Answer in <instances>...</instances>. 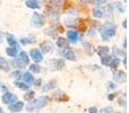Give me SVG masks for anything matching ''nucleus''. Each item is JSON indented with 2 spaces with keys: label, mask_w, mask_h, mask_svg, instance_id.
Returning <instances> with one entry per match:
<instances>
[{
  "label": "nucleus",
  "mask_w": 129,
  "mask_h": 113,
  "mask_svg": "<svg viewBox=\"0 0 129 113\" xmlns=\"http://www.w3.org/2000/svg\"><path fill=\"white\" fill-rule=\"evenodd\" d=\"M100 33H101V37H102L103 40L109 41L110 39L113 37L114 34H116V25L111 24V23H108V24L103 25Z\"/></svg>",
  "instance_id": "nucleus-1"
},
{
  "label": "nucleus",
  "mask_w": 129,
  "mask_h": 113,
  "mask_svg": "<svg viewBox=\"0 0 129 113\" xmlns=\"http://www.w3.org/2000/svg\"><path fill=\"white\" fill-rule=\"evenodd\" d=\"M48 101H49L48 96H41V97H39L38 100H34L33 102H31L28 105H27L26 111L27 112H33L34 110L42 109V107H44L45 105L48 104Z\"/></svg>",
  "instance_id": "nucleus-2"
},
{
  "label": "nucleus",
  "mask_w": 129,
  "mask_h": 113,
  "mask_svg": "<svg viewBox=\"0 0 129 113\" xmlns=\"http://www.w3.org/2000/svg\"><path fill=\"white\" fill-rule=\"evenodd\" d=\"M31 24H32V26L36 27V28L42 27L43 25H44V19H43V16L40 15V14H38V13H34L33 16H32V18H31Z\"/></svg>",
  "instance_id": "nucleus-3"
},
{
  "label": "nucleus",
  "mask_w": 129,
  "mask_h": 113,
  "mask_svg": "<svg viewBox=\"0 0 129 113\" xmlns=\"http://www.w3.org/2000/svg\"><path fill=\"white\" fill-rule=\"evenodd\" d=\"M1 100L5 104L9 105V104H14L15 102H17V96L13 93H8V92H7V93H5L4 95H2Z\"/></svg>",
  "instance_id": "nucleus-4"
},
{
  "label": "nucleus",
  "mask_w": 129,
  "mask_h": 113,
  "mask_svg": "<svg viewBox=\"0 0 129 113\" xmlns=\"http://www.w3.org/2000/svg\"><path fill=\"white\" fill-rule=\"evenodd\" d=\"M29 54H31V58L34 60L35 62H41L43 60V54H42V52L40 51V50H38V49H33V50H31V52H29Z\"/></svg>",
  "instance_id": "nucleus-5"
},
{
  "label": "nucleus",
  "mask_w": 129,
  "mask_h": 113,
  "mask_svg": "<svg viewBox=\"0 0 129 113\" xmlns=\"http://www.w3.org/2000/svg\"><path fill=\"white\" fill-rule=\"evenodd\" d=\"M113 78L117 83L123 84V83H126V80H127V75H126L125 71H117V72L114 73Z\"/></svg>",
  "instance_id": "nucleus-6"
},
{
  "label": "nucleus",
  "mask_w": 129,
  "mask_h": 113,
  "mask_svg": "<svg viewBox=\"0 0 129 113\" xmlns=\"http://www.w3.org/2000/svg\"><path fill=\"white\" fill-rule=\"evenodd\" d=\"M61 53H62V56L64 57V59L70 60V61H75V60H76L75 52H74L71 49H68V48H66V49H63L62 51H61Z\"/></svg>",
  "instance_id": "nucleus-7"
},
{
  "label": "nucleus",
  "mask_w": 129,
  "mask_h": 113,
  "mask_svg": "<svg viewBox=\"0 0 129 113\" xmlns=\"http://www.w3.org/2000/svg\"><path fill=\"white\" fill-rule=\"evenodd\" d=\"M64 67V61L62 59H54L51 61L52 70H61Z\"/></svg>",
  "instance_id": "nucleus-8"
},
{
  "label": "nucleus",
  "mask_w": 129,
  "mask_h": 113,
  "mask_svg": "<svg viewBox=\"0 0 129 113\" xmlns=\"http://www.w3.org/2000/svg\"><path fill=\"white\" fill-rule=\"evenodd\" d=\"M40 48L44 53H49V52H51L52 50H53V45H52V43L50 42V41H45V42L41 43Z\"/></svg>",
  "instance_id": "nucleus-9"
},
{
  "label": "nucleus",
  "mask_w": 129,
  "mask_h": 113,
  "mask_svg": "<svg viewBox=\"0 0 129 113\" xmlns=\"http://www.w3.org/2000/svg\"><path fill=\"white\" fill-rule=\"evenodd\" d=\"M23 109H24V103L23 102H15L14 104L9 105V110L11 112H19Z\"/></svg>",
  "instance_id": "nucleus-10"
},
{
  "label": "nucleus",
  "mask_w": 129,
  "mask_h": 113,
  "mask_svg": "<svg viewBox=\"0 0 129 113\" xmlns=\"http://www.w3.org/2000/svg\"><path fill=\"white\" fill-rule=\"evenodd\" d=\"M67 39H68V41H70V42L76 43L78 40V33L76 31H68L67 32Z\"/></svg>",
  "instance_id": "nucleus-11"
},
{
  "label": "nucleus",
  "mask_w": 129,
  "mask_h": 113,
  "mask_svg": "<svg viewBox=\"0 0 129 113\" xmlns=\"http://www.w3.org/2000/svg\"><path fill=\"white\" fill-rule=\"evenodd\" d=\"M6 39H7V42H8L9 45H10V48H16V49H18V43H17V41H16V39L14 37V35L7 34Z\"/></svg>",
  "instance_id": "nucleus-12"
},
{
  "label": "nucleus",
  "mask_w": 129,
  "mask_h": 113,
  "mask_svg": "<svg viewBox=\"0 0 129 113\" xmlns=\"http://www.w3.org/2000/svg\"><path fill=\"white\" fill-rule=\"evenodd\" d=\"M0 70L6 71V72H8V71L10 70V66H9V63L6 61V59L2 58V57H0Z\"/></svg>",
  "instance_id": "nucleus-13"
},
{
  "label": "nucleus",
  "mask_w": 129,
  "mask_h": 113,
  "mask_svg": "<svg viewBox=\"0 0 129 113\" xmlns=\"http://www.w3.org/2000/svg\"><path fill=\"white\" fill-rule=\"evenodd\" d=\"M23 80H24L25 84H27V85L33 84L34 83V76L32 75L29 71H27V72H25L24 75H23Z\"/></svg>",
  "instance_id": "nucleus-14"
},
{
  "label": "nucleus",
  "mask_w": 129,
  "mask_h": 113,
  "mask_svg": "<svg viewBox=\"0 0 129 113\" xmlns=\"http://www.w3.org/2000/svg\"><path fill=\"white\" fill-rule=\"evenodd\" d=\"M25 4H26V6L28 7V8H33V9H38V8H40V6H41V2L35 1V0H27Z\"/></svg>",
  "instance_id": "nucleus-15"
},
{
  "label": "nucleus",
  "mask_w": 129,
  "mask_h": 113,
  "mask_svg": "<svg viewBox=\"0 0 129 113\" xmlns=\"http://www.w3.org/2000/svg\"><path fill=\"white\" fill-rule=\"evenodd\" d=\"M18 59L20 60V61L23 62V63L26 66V64H28V62H29V58L28 56H27V53L26 52H24V51H22L19 53V56H18Z\"/></svg>",
  "instance_id": "nucleus-16"
},
{
  "label": "nucleus",
  "mask_w": 129,
  "mask_h": 113,
  "mask_svg": "<svg viewBox=\"0 0 129 113\" xmlns=\"http://www.w3.org/2000/svg\"><path fill=\"white\" fill-rule=\"evenodd\" d=\"M93 16L96 18L104 17V10H103L102 8H94L93 9Z\"/></svg>",
  "instance_id": "nucleus-17"
},
{
  "label": "nucleus",
  "mask_w": 129,
  "mask_h": 113,
  "mask_svg": "<svg viewBox=\"0 0 129 113\" xmlns=\"http://www.w3.org/2000/svg\"><path fill=\"white\" fill-rule=\"evenodd\" d=\"M112 58L113 57H111V56H104V57H101V63L103 64V66H110V63H111V61H112Z\"/></svg>",
  "instance_id": "nucleus-18"
},
{
  "label": "nucleus",
  "mask_w": 129,
  "mask_h": 113,
  "mask_svg": "<svg viewBox=\"0 0 129 113\" xmlns=\"http://www.w3.org/2000/svg\"><path fill=\"white\" fill-rule=\"evenodd\" d=\"M110 49L108 47H99L98 48V53L100 54L101 57H104V56H108V53H109Z\"/></svg>",
  "instance_id": "nucleus-19"
},
{
  "label": "nucleus",
  "mask_w": 129,
  "mask_h": 113,
  "mask_svg": "<svg viewBox=\"0 0 129 113\" xmlns=\"http://www.w3.org/2000/svg\"><path fill=\"white\" fill-rule=\"evenodd\" d=\"M17 52H18V49H16V48H8V49H6V53L11 58H15L17 56Z\"/></svg>",
  "instance_id": "nucleus-20"
},
{
  "label": "nucleus",
  "mask_w": 129,
  "mask_h": 113,
  "mask_svg": "<svg viewBox=\"0 0 129 113\" xmlns=\"http://www.w3.org/2000/svg\"><path fill=\"white\" fill-rule=\"evenodd\" d=\"M67 44H68V42L66 41V39H63V37L57 39V45H58L59 48H63V49H66Z\"/></svg>",
  "instance_id": "nucleus-21"
},
{
  "label": "nucleus",
  "mask_w": 129,
  "mask_h": 113,
  "mask_svg": "<svg viewBox=\"0 0 129 113\" xmlns=\"http://www.w3.org/2000/svg\"><path fill=\"white\" fill-rule=\"evenodd\" d=\"M29 71H31V73H32V72L39 73V72H41V67L39 66V64H36V63L29 64Z\"/></svg>",
  "instance_id": "nucleus-22"
},
{
  "label": "nucleus",
  "mask_w": 129,
  "mask_h": 113,
  "mask_svg": "<svg viewBox=\"0 0 129 113\" xmlns=\"http://www.w3.org/2000/svg\"><path fill=\"white\" fill-rule=\"evenodd\" d=\"M11 64H13L14 67H16V68H20V69L25 68V64L23 63V62L20 61L19 59H14L13 62H11Z\"/></svg>",
  "instance_id": "nucleus-23"
},
{
  "label": "nucleus",
  "mask_w": 129,
  "mask_h": 113,
  "mask_svg": "<svg viewBox=\"0 0 129 113\" xmlns=\"http://www.w3.org/2000/svg\"><path fill=\"white\" fill-rule=\"evenodd\" d=\"M119 63H120V59L113 57V58H112V61H111V63H110L109 67H111V69H113V70H114L116 68H118V64Z\"/></svg>",
  "instance_id": "nucleus-24"
},
{
  "label": "nucleus",
  "mask_w": 129,
  "mask_h": 113,
  "mask_svg": "<svg viewBox=\"0 0 129 113\" xmlns=\"http://www.w3.org/2000/svg\"><path fill=\"white\" fill-rule=\"evenodd\" d=\"M53 85H56V80H51V82H49L47 85H44V87L42 88V91L43 92H48V91H50V89H52L53 88Z\"/></svg>",
  "instance_id": "nucleus-25"
},
{
  "label": "nucleus",
  "mask_w": 129,
  "mask_h": 113,
  "mask_svg": "<svg viewBox=\"0 0 129 113\" xmlns=\"http://www.w3.org/2000/svg\"><path fill=\"white\" fill-rule=\"evenodd\" d=\"M15 85H16V86H17V87H18V88L23 89V91H28V89H29V85L25 84V83L16 82V83H15Z\"/></svg>",
  "instance_id": "nucleus-26"
},
{
  "label": "nucleus",
  "mask_w": 129,
  "mask_h": 113,
  "mask_svg": "<svg viewBox=\"0 0 129 113\" xmlns=\"http://www.w3.org/2000/svg\"><path fill=\"white\" fill-rule=\"evenodd\" d=\"M34 95H35V93H34L33 91H29L28 93H26V94L24 95V100H25V101H31V100H33Z\"/></svg>",
  "instance_id": "nucleus-27"
},
{
  "label": "nucleus",
  "mask_w": 129,
  "mask_h": 113,
  "mask_svg": "<svg viewBox=\"0 0 129 113\" xmlns=\"http://www.w3.org/2000/svg\"><path fill=\"white\" fill-rule=\"evenodd\" d=\"M98 113H113V109H112V107H110V106L103 107V109L101 110L100 112H98Z\"/></svg>",
  "instance_id": "nucleus-28"
},
{
  "label": "nucleus",
  "mask_w": 129,
  "mask_h": 113,
  "mask_svg": "<svg viewBox=\"0 0 129 113\" xmlns=\"http://www.w3.org/2000/svg\"><path fill=\"white\" fill-rule=\"evenodd\" d=\"M116 84H113V83H111V82H109L107 84V88H108V91H113V89H116Z\"/></svg>",
  "instance_id": "nucleus-29"
},
{
  "label": "nucleus",
  "mask_w": 129,
  "mask_h": 113,
  "mask_svg": "<svg viewBox=\"0 0 129 113\" xmlns=\"http://www.w3.org/2000/svg\"><path fill=\"white\" fill-rule=\"evenodd\" d=\"M20 77V71L19 70H16V71H13L10 73V78H18Z\"/></svg>",
  "instance_id": "nucleus-30"
},
{
  "label": "nucleus",
  "mask_w": 129,
  "mask_h": 113,
  "mask_svg": "<svg viewBox=\"0 0 129 113\" xmlns=\"http://www.w3.org/2000/svg\"><path fill=\"white\" fill-rule=\"evenodd\" d=\"M88 112H89V113H98L99 111H98V109H96V107H89V109H88Z\"/></svg>",
  "instance_id": "nucleus-31"
},
{
  "label": "nucleus",
  "mask_w": 129,
  "mask_h": 113,
  "mask_svg": "<svg viewBox=\"0 0 129 113\" xmlns=\"http://www.w3.org/2000/svg\"><path fill=\"white\" fill-rule=\"evenodd\" d=\"M114 98V94H111V95L109 96V100H113Z\"/></svg>",
  "instance_id": "nucleus-32"
},
{
  "label": "nucleus",
  "mask_w": 129,
  "mask_h": 113,
  "mask_svg": "<svg viewBox=\"0 0 129 113\" xmlns=\"http://www.w3.org/2000/svg\"><path fill=\"white\" fill-rule=\"evenodd\" d=\"M126 23H127V20H123V27H125V28H126V27H127V24H126Z\"/></svg>",
  "instance_id": "nucleus-33"
},
{
  "label": "nucleus",
  "mask_w": 129,
  "mask_h": 113,
  "mask_svg": "<svg viewBox=\"0 0 129 113\" xmlns=\"http://www.w3.org/2000/svg\"><path fill=\"white\" fill-rule=\"evenodd\" d=\"M0 88H4V84L1 82H0Z\"/></svg>",
  "instance_id": "nucleus-34"
},
{
  "label": "nucleus",
  "mask_w": 129,
  "mask_h": 113,
  "mask_svg": "<svg viewBox=\"0 0 129 113\" xmlns=\"http://www.w3.org/2000/svg\"><path fill=\"white\" fill-rule=\"evenodd\" d=\"M1 41H2V34L0 33V42H1Z\"/></svg>",
  "instance_id": "nucleus-35"
},
{
  "label": "nucleus",
  "mask_w": 129,
  "mask_h": 113,
  "mask_svg": "<svg viewBox=\"0 0 129 113\" xmlns=\"http://www.w3.org/2000/svg\"><path fill=\"white\" fill-rule=\"evenodd\" d=\"M117 113H120V112H117Z\"/></svg>",
  "instance_id": "nucleus-36"
}]
</instances>
